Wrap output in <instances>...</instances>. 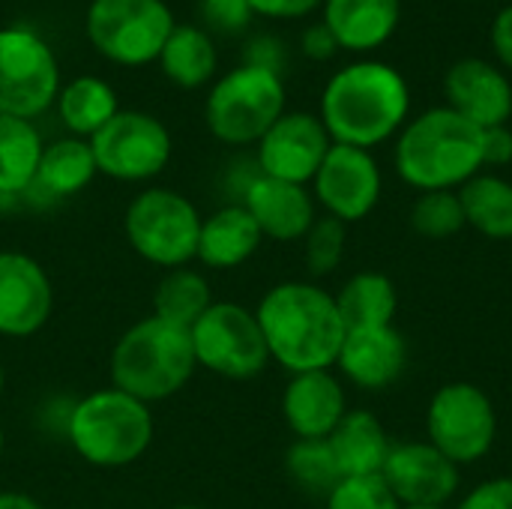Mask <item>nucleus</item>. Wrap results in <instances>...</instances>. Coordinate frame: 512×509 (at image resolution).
<instances>
[{
	"label": "nucleus",
	"mask_w": 512,
	"mask_h": 509,
	"mask_svg": "<svg viewBox=\"0 0 512 509\" xmlns=\"http://www.w3.org/2000/svg\"><path fill=\"white\" fill-rule=\"evenodd\" d=\"M447 108L477 129L507 126L512 117L510 75L483 57H462L444 75Z\"/></svg>",
	"instance_id": "f3484780"
},
{
	"label": "nucleus",
	"mask_w": 512,
	"mask_h": 509,
	"mask_svg": "<svg viewBox=\"0 0 512 509\" xmlns=\"http://www.w3.org/2000/svg\"><path fill=\"white\" fill-rule=\"evenodd\" d=\"M72 450L93 468L135 465L153 444L156 426L150 405L117 387H105L78 399L66 420Z\"/></svg>",
	"instance_id": "39448f33"
},
{
	"label": "nucleus",
	"mask_w": 512,
	"mask_h": 509,
	"mask_svg": "<svg viewBox=\"0 0 512 509\" xmlns=\"http://www.w3.org/2000/svg\"><path fill=\"white\" fill-rule=\"evenodd\" d=\"M348 411L345 387L330 369L291 375L282 393V417L297 441H327Z\"/></svg>",
	"instance_id": "a211bd4d"
},
{
	"label": "nucleus",
	"mask_w": 512,
	"mask_h": 509,
	"mask_svg": "<svg viewBox=\"0 0 512 509\" xmlns=\"http://www.w3.org/2000/svg\"><path fill=\"white\" fill-rule=\"evenodd\" d=\"M288 477L312 495H330L339 483L342 474L336 468V459L330 453L327 441H294L288 456H285Z\"/></svg>",
	"instance_id": "7c9ffc66"
},
{
	"label": "nucleus",
	"mask_w": 512,
	"mask_h": 509,
	"mask_svg": "<svg viewBox=\"0 0 512 509\" xmlns=\"http://www.w3.org/2000/svg\"><path fill=\"white\" fill-rule=\"evenodd\" d=\"M459 471L429 441H402L393 444L381 480L399 507H447L459 492Z\"/></svg>",
	"instance_id": "2eb2a0df"
},
{
	"label": "nucleus",
	"mask_w": 512,
	"mask_h": 509,
	"mask_svg": "<svg viewBox=\"0 0 512 509\" xmlns=\"http://www.w3.org/2000/svg\"><path fill=\"white\" fill-rule=\"evenodd\" d=\"M162 75L180 90H198L216 78L219 51L210 30L195 24H177L159 54Z\"/></svg>",
	"instance_id": "b1692460"
},
{
	"label": "nucleus",
	"mask_w": 512,
	"mask_h": 509,
	"mask_svg": "<svg viewBox=\"0 0 512 509\" xmlns=\"http://www.w3.org/2000/svg\"><path fill=\"white\" fill-rule=\"evenodd\" d=\"M261 240L264 234L258 231L249 210L243 204H228L201 219L195 261L213 270H234L258 252Z\"/></svg>",
	"instance_id": "4be33fe9"
},
{
	"label": "nucleus",
	"mask_w": 512,
	"mask_h": 509,
	"mask_svg": "<svg viewBox=\"0 0 512 509\" xmlns=\"http://www.w3.org/2000/svg\"><path fill=\"white\" fill-rule=\"evenodd\" d=\"M240 204L249 210L258 231L276 243L303 240L306 231L312 228V222L318 219V213H315L318 204L306 186L273 180L264 174H255L246 183Z\"/></svg>",
	"instance_id": "aec40b11"
},
{
	"label": "nucleus",
	"mask_w": 512,
	"mask_h": 509,
	"mask_svg": "<svg viewBox=\"0 0 512 509\" xmlns=\"http://www.w3.org/2000/svg\"><path fill=\"white\" fill-rule=\"evenodd\" d=\"M408 366V342L405 336L390 327H369V330H348L336 369L342 378L360 390L381 393L393 387Z\"/></svg>",
	"instance_id": "6ab92c4d"
},
{
	"label": "nucleus",
	"mask_w": 512,
	"mask_h": 509,
	"mask_svg": "<svg viewBox=\"0 0 512 509\" xmlns=\"http://www.w3.org/2000/svg\"><path fill=\"white\" fill-rule=\"evenodd\" d=\"M258 147V174L309 186L318 174L324 156L333 147L318 114L309 111H285L255 144Z\"/></svg>",
	"instance_id": "4468645a"
},
{
	"label": "nucleus",
	"mask_w": 512,
	"mask_h": 509,
	"mask_svg": "<svg viewBox=\"0 0 512 509\" xmlns=\"http://www.w3.org/2000/svg\"><path fill=\"white\" fill-rule=\"evenodd\" d=\"M321 21L339 42V51L369 54L396 36L402 0H324Z\"/></svg>",
	"instance_id": "412c9836"
},
{
	"label": "nucleus",
	"mask_w": 512,
	"mask_h": 509,
	"mask_svg": "<svg viewBox=\"0 0 512 509\" xmlns=\"http://www.w3.org/2000/svg\"><path fill=\"white\" fill-rule=\"evenodd\" d=\"M3 387H6V375H3V366H0V396H3Z\"/></svg>",
	"instance_id": "37998d69"
},
{
	"label": "nucleus",
	"mask_w": 512,
	"mask_h": 509,
	"mask_svg": "<svg viewBox=\"0 0 512 509\" xmlns=\"http://www.w3.org/2000/svg\"><path fill=\"white\" fill-rule=\"evenodd\" d=\"M60 63L48 39L12 24L0 27V111L24 120L45 114L60 93Z\"/></svg>",
	"instance_id": "9d476101"
},
{
	"label": "nucleus",
	"mask_w": 512,
	"mask_h": 509,
	"mask_svg": "<svg viewBox=\"0 0 512 509\" xmlns=\"http://www.w3.org/2000/svg\"><path fill=\"white\" fill-rule=\"evenodd\" d=\"M384 192V174L372 150L333 144L324 156L318 174L312 177V198L324 207V216H333L345 225L366 219Z\"/></svg>",
	"instance_id": "ddd939ff"
},
{
	"label": "nucleus",
	"mask_w": 512,
	"mask_h": 509,
	"mask_svg": "<svg viewBox=\"0 0 512 509\" xmlns=\"http://www.w3.org/2000/svg\"><path fill=\"white\" fill-rule=\"evenodd\" d=\"M333 297L345 321V330L390 327L399 309V294L393 279L375 270L354 273Z\"/></svg>",
	"instance_id": "bb28decb"
},
{
	"label": "nucleus",
	"mask_w": 512,
	"mask_h": 509,
	"mask_svg": "<svg viewBox=\"0 0 512 509\" xmlns=\"http://www.w3.org/2000/svg\"><path fill=\"white\" fill-rule=\"evenodd\" d=\"M201 219L204 216L186 195L153 186L129 201L123 231L135 255L156 267L177 270L189 267L198 255Z\"/></svg>",
	"instance_id": "6e6552de"
},
{
	"label": "nucleus",
	"mask_w": 512,
	"mask_h": 509,
	"mask_svg": "<svg viewBox=\"0 0 512 509\" xmlns=\"http://www.w3.org/2000/svg\"><path fill=\"white\" fill-rule=\"evenodd\" d=\"M174 509H204V507H192V504H180V507H174Z\"/></svg>",
	"instance_id": "c03bdc74"
},
{
	"label": "nucleus",
	"mask_w": 512,
	"mask_h": 509,
	"mask_svg": "<svg viewBox=\"0 0 512 509\" xmlns=\"http://www.w3.org/2000/svg\"><path fill=\"white\" fill-rule=\"evenodd\" d=\"M213 303L216 300L210 294V282L192 267L165 270L153 291V315L186 330H192Z\"/></svg>",
	"instance_id": "c756f323"
},
{
	"label": "nucleus",
	"mask_w": 512,
	"mask_h": 509,
	"mask_svg": "<svg viewBox=\"0 0 512 509\" xmlns=\"http://www.w3.org/2000/svg\"><path fill=\"white\" fill-rule=\"evenodd\" d=\"M512 162V129L492 126L483 129V168H504Z\"/></svg>",
	"instance_id": "4c0bfd02"
},
{
	"label": "nucleus",
	"mask_w": 512,
	"mask_h": 509,
	"mask_svg": "<svg viewBox=\"0 0 512 509\" xmlns=\"http://www.w3.org/2000/svg\"><path fill=\"white\" fill-rule=\"evenodd\" d=\"M459 192L465 225H471L477 234L489 240H512V183L492 174L480 171L471 177Z\"/></svg>",
	"instance_id": "c85d7f7f"
},
{
	"label": "nucleus",
	"mask_w": 512,
	"mask_h": 509,
	"mask_svg": "<svg viewBox=\"0 0 512 509\" xmlns=\"http://www.w3.org/2000/svg\"><path fill=\"white\" fill-rule=\"evenodd\" d=\"M402 509H447V507H402Z\"/></svg>",
	"instance_id": "49530a36"
},
{
	"label": "nucleus",
	"mask_w": 512,
	"mask_h": 509,
	"mask_svg": "<svg viewBox=\"0 0 512 509\" xmlns=\"http://www.w3.org/2000/svg\"><path fill=\"white\" fill-rule=\"evenodd\" d=\"M96 174L99 171H96L90 141L66 135V138H57V141L42 147L36 180L27 192L39 189L48 198H69V195L84 192Z\"/></svg>",
	"instance_id": "393cba45"
},
{
	"label": "nucleus",
	"mask_w": 512,
	"mask_h": 509,
	"mask_svg": "<svg viewBox=\"0 0 512 509\" xmlns=\"http://www.w3.org/2000/svg\"><path fill=\"white\" fill-rule=\"evenodd\" d=\"M0 509H45L24 492H0Z\"/></svg>",
	"instance_id": "79ce46f5"
},
{
	"label": "nucleus",
	"mask_w": 512,
	"mask_h": 509,
	"mask_svg": "<svg viewBox=\"0 0 512 509\" xmlns=\"http://www.w3.org/2000/svg\"><path fill=\"white\" fill-rule=\"evenodd\" d=\"M324 0H249L255 15L273 18V21H297L321 9Z\"/></svg>",
	"instance_id": "e433bc0d"
},
{
	"label": "nucleus",
	"mask_w": 512,
	"mask_h": 509,
	"mask_svg": "<svg viewBox=\"0 0 512 509\" xmlns=\"http://www.w3.org/2000/svg\"><path fill=\"white\" fill-rule=\"evenodd\" d=\"M90 150L99 174L120 183H144L168 168L174 141L159 117L147 111L120 108L90 138Z\"/></svg>",
	"instance_id": "f8f14e48"
},
{
	"label": "nucleus",
	"mask_w": 512,
	"mask_h": 509,
	"mask_svg": "<svg viewBox=\"0 0 512 509\" xmlns=\"http://www.w3.org/2000/svg\"><path fill=\"white\" fill-rule=\"evenodd\" d=\"M459 509H512V477H495L474 486Z\"/></svg>",
	"instance_id": "c9c22d12"
},
{
	"label": "nucleus",
	"mask_w": 512,
	"mask_h": 509,
	"mask_svg": "<svg viewBox=\"0 0 512 509\" xmlns=\"http://www.w3.org/2000/svg\"><path fill=\"white\" fill-rule=\"evenodd\" d=\"M258 324L270 351V360L285 372L333 369L339 348L348 336L336 297L315 282H279L258 309Z\"/></svg>",
	"instance_id": "f03ea898"
},
{
	"label": "nucleus",
	"mask_w": 512,
	"mask_h": 509,
	"mask_svg": "<svg viewBox=\"0 0 512 509\" xmlns=\"http://www.w3.org/2000/svg\"><path fill=\"white\" fill-rule=\"evenodd\" d=\"M42 135L33 120L0 111V198H21L36 180Z\"/></svg>",
	"instance_id": "cd10ccee"
},
{
	"label": "nucleus",
	"mask_w": 512,
	"mask_h": 509,
	"mask_svg": "<svg viewBox=\"0 0 512 509\" xmlns=\"http://www.w3.org/2000/svg\"><path fill=\"white\" fill-rule=\"evenodd\" d=\"M396 171L417 192L462 189L483 171V129L450 111L429 108L396 135Z\"/></svg>",
	"instance_id": "7ed1b4c3"
},
{
	"label": "nucleus",
	"mask_w": 512,
	"mask_h": 509,
	"mask_svg": "<svg viewBox=\"0 0 512 509\" xmlns=\"http://www.w3.org/2000/svg\"><path fill=\"white\" fill-rule=\"evenodd\" d=\"M198 372L192 336L186 327L168 324L156 315L132 324L111 348V387L132 399L153 405L177 396Z\"/></svg>",
	"instance_id": "20e7f679"
},
{
	"label": "nucleus",
	"mask_w": 512,
	"mask_h": 509,
	"mask_svg": "<svg viewBox=\"0 0 512 509\" xmlns=\"http://www.w3.org/2000/svg\"><path fill=\"white\" fill-rule=\"evenodd\" d=\"M498 438V411L492 396L471 384L453 381L435 390L426 408V441L453 465H477Z\"/></svg>",
	"instance_id": "1a4fd4ad"
},
{
	"label": "nucleus",
	"mask_w": 512,
	"mask_h": 509,
	"mask_svg": "<svg viewBox=\"0 0 512 509\" xmlns=\"http://www.w3.org/2000/svg\"><path fill=\"white\" fill-rule=\"evenodd\" d=\"M492 51L504 72H512V3L504 6L492 21Z\"/></svg>",
	"instance_id": "a19ab883"
},
{
	"label": "nucleus",
	"mask_w": 512,
	"mask_h": 509,
	"mask_svg": "<svg viewBox=\"0 0 512 509\" xmlns=\"http://www.w3.org/2000/svg\"><path fill=\"white\" fill-rule=\"evenodd\" d=\"M288 93L279 72L240 63L213 81L204 99L210 135L228 147H249L288 111Z\"/></svg>",
	"instance_id": "423d86ee"
},
{
	"label": "nucleus",
	"mask_w": 512,
	"mask_h": 509,
	"mask_svg": "<svg viewBox=\"0 0 512 509\" xmlns=\"http://www.w3.org/2000/svg\"><path fill=\"white\" fill-rule=\"evenodd\" d=\"M300 51H303L309 60L324 63V60H333V57L339 54V42L333 39V33L327 30V24L318 21V24H312V27L303 30V36H300Z\"/></svg>",
	"instance_id": "58836bf2"
},
{
	"label": "nucleus",
	"mask_w": 512,
	"mask_h": 509,
	"mask_svg": "<svg viewBox=\"0 0 512 509\" xmlns=\"http://www.w3.org/2000/svg\"><path fill=\"white\" fill-rule=\"evenodd\" d=\"M54 108L69 135L90 141L120 111V99L105 78L78 75V78L60 84Z\"/></svg>",
	"instance_id": "a878e982"
},
{
	"label": "nucleus",
	"mask_w": 512,
	"mask_h": 509,
	"mask_svg": "<svg viewBox=\"0 0 512 509\" xmlns=\"http://www.w3.org/2000/svg\"><path fill=\"white\" fill-rule=\"evenodd\" d=\"M330 453L342 480L348 477H381L384 462L393 450L384 423L372 411H348L327 438Z\"/></svg>",
	"instance_id": "5701e85b"
},
{
	"label": "nucleus",
	"mask_w": 512,
	"mask_h": 509,
	"mask_svg": "<svg viewBox=\"0 0 512 509\" xmlns=\"http://www.w3.org/2000/svg\"><path fill=\"white\" fill-rule=\"evenodd\" d=\"M201 15L216 33H243L255 18L249 0H201Z\"/></svg>",
	"instance_id": "f704fd0d"
},
{
	"label": "nucleus",
	"mask_w": 512,
	"mask_h": 509,
	"mask_svg": "<svg viewBox=\"0 0 512 509\" xmlns=\"http://www.w3.org/2000/svg\"><path fill=\"white\" fill-rule=\"evenodd\" d=\"M411 114L405 75L384 60H354L330 75L321 93V123L333 144L372 150L402 132Z\"/></svg>",
	"instance_id": "f257e3e1"
},
{
	"label": "nucleus",
	"mask_w": 512,
	"mask_h": 509,
	"mask_svg": "<svg viewBox=\"0 0 512 509\" xmlns=\"http://www.w3.org/2000/svg\"><path fill=\"white\" fill-rule=\"evenodd\" d=\"M0 459H3V429H0Z\"/></svg>",
	"instance_id": "a18cd8bd"
},
{
	"label": "nucleus",
	"mask_w": 512,
	"mask_h": 509,
	"mask_svg": "<svg viewBox=\"0 0 512 509\" xmlns=\"http://www.w3.org/2000/svg\"><path fill=\"white\" fill-rule=\"evenodd\" d=\"M177 21L165 0H90L84 36L105 60L141 69L159 60Z\"/></svg>",
	"instance_id": "0eeeda50"
},
{
	"label": "nucleus",
	"mask_w": 512,
	"mask_h": 509,
	"mask_svg": "<svg viewBox=\"0 0 512 509\" xmlns=\"http://www.w3.org/2000/svg\"><path fill=\"white\" fill-rule=\"evenodd\" d=\"M465 3H486V0H465Z\"/></svg>",
	"instance_id": "de8ad7c7"
},
{
	"label": "nucleus",
	"mask_w": 512,
	"mask_h": 509,
	"mask_svg": "<svg viewBox=\"0 0 512 509\" xmlns=\"http://www.w3.org/2000/svg\"><path fill=\"white\" fill-rule=\"evenodd\" d=\"M411 228L429 240L456 237L465 228V210L456 189H435L420 192L411 207Z\"/></svg>",
	"instance_id": "2f4dec72"
},
{
	"label": "nucleus",
	"mask_w": 512,
	"mask_h": 509,
	"mask_svg": "<svg viewBox=\"0 0 512 509\" xmlns=\"http://www.w3.org/2000/svg\"><path fill=\"white\" fill-rule=\"evenodd\" d=\"M348 249V225L333 216H318L303 237V261L309 276L321 279L339 270Z\"/></svg>",
	"instance_id": "473e14b6"
},
{
	"label": "nucleus",
	"mask_w": 512,
	"mask_h": 509,
	"mask_svg": "<svg viewBox=\"0 0 512 509\" xmlns=\"http://www.w3.org/2000/svg\"><path fill=\"white\" fill-rule=\"evenodd\" d=\"M324 509H402L381 477H348L330 495Z\"/></svg>",
	"instance_id": "72a5a7b5"
},
{
	"label": "nucleus",
	"mask_w": 512,
	"mask_h": 509,
	"mask_svg": "<svg viewBox=\"0 0 512 509\" xmlns=\"http://www.w3.org/2000/svg\"><path fill=\"white\" fill-rule=\"evenodd\" d=\"M198 369L228 381H249L270 363L258 315L240 303H213L189 330Z\"/></svg>",
	"instance_id": "9b49d317"
},
{
	"label": "nucleus",
	"mask_w": 512,
	"mask_h": 509,
	"mask_svg": "<svg viewBox=\"0 0 512 509\" xmlns=\"http://www.w3.org/2000/svg\"><path fill=\"white\" fill-rule=\"evenodd\" d=\"M282 60H285V51H282L279 39L264 33V36H255L246 45V60L243 63H252V66H261V69H270V72L282 75Z\"/></svg>",
	"instance_id": "ea45409f"
},
{
	"label": "nucleus",
	"mask_w": 512,
	"mask_h": 509,
	"mask_svg": "<svg viewBox=\"0 0 512 509\" xmlns=\"http://www.w3.org/2000/svg\"><path fill=\"white\" fill-rule=\"evenodd\" d=\"M54 309V288L45 267L24 255L0 252V336L27 339L36 336Z\"/></svg>",
	"instance_id": "dca6fc26"
}]
</instances>
